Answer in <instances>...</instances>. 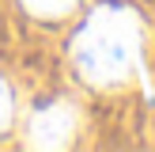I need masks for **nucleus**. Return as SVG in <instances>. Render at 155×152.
Returning <instances> with one entry per match:
<instances>
[{
  "label": "nucleus",
  "instance_id": "nucleus-1",
  "mask_svg": "<svg viewBox=\"0 0 155 152\" xmlns=\"http://www.w3.org/2000/svg\"><path fill=\"white\" fill-rule=\"evenodd\" d=\"M144 19L125 4H102L72 38V61L95 88H117L140 68Z\"/></svg>",
  "mask_w": 155,
  "mask_h": 152
},
{
  "label": "nucleus",
  "instance_id": "nucleus-2",
  "mask_svg": "<svg viewBox=\"0 0 155 152\" xmlns=\"http://www.w3.org/2000/svg\"><path fill=\"white\" fill-rule=\"evenodd\" d=\"M76 126H80V114L68 99H53V103H42L27 122V141L34 148H64L76 137Z\"/></svg>",
  "mask_w": 155,
  "mask_h": 152
},
{
  "label": "nucleus",
  "instance_id": "nucleus-3",
  "mask_svg": "<svg viewBox=\"0 0 155 152\" xmlns=\"http://www.w3.org/2000/svg\"><path fill=\"white\" fill-rule=\"evenodd\" d=\"M72 4L76 0H23V8L34 12V15H42V19H57V15L72 12Z\"/></svg>",
  "mask_w": 155,
  "mask_h": 152
},
{
  "label": "nucleus",
  "instance_id": "nucleus-4",
  "mask_svg": "<svg viewBox=\"0 0 155 152\" xmlns=\"http://www.w3.org/2000/svg\"><path fill=\"white\" fill-rule=\"evenodd\" d=\"M8 118H12V91H8V84L0 80V129L8 126Z\"/></svg>",
  "mask_w": 155,
  "mask_h": 152
}]
</instances>
